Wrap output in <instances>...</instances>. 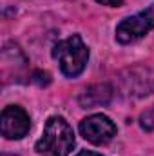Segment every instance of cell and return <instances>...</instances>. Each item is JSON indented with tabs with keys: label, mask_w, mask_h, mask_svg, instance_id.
<instances>
[{
	"label": "cell",
	"mask_w": 154,
	"mask_h": 156,
	"mask_svg": "<svg viewBox=\"0 0 154 156\" xmlns=\"http://www.w3.org/2000/svg\"><path fill=\"white\" fill-rule=\"evenodd\" d=\"M75 147L73 127L62 116H51L45 122L42 138L37 142L35 149L45 156H67Z\"/></svg>",
	"instance_id": "obj_1"
},
{
	"label": "cell",
	"mask_w": 154,
	"mask_h": 156,
	"mask_svg": "<svg viewBox=\"0 0 154 156\" xmlns=\"http://www.w3.org/2000/svg\"><path fill=\"white\" fill-rule=\"evenodd\" d=\"M53 56L58 60L60 69L65 76L75 78L85 69V64L89 60V49L78 35H73L54 45Z\"/></svg>",
	"instance_id": "obj_2"
},
{
	"label": "cell",
	"mask_w": 154,
	"mask_h": 156,
	"mask_svg": "<svg viewBox=\"0 0 154 156\" xmlns=\"http://www.w3.org/2000/svg\"><path fill=\"white\" fill-rule=\"evenodd\" d=\"M151 29H154V4L138 15L121 20L116 27V40L121 44H131L147 35Z\"/></svg>",
	"instance_id": "obj_3"
},
{
	"label": "cell",
	"mask_w": 154,
	"mask_h": 156,
	"mask_svg": "<svg viewBox=\"0 0 154 156\" xmlns=\"http://www.w3.org/2000/svg\"><path fill=\"white\" fill-rule=\"evenodd\" d=\"M120 82L125 94L138 96V98L149 96L154 93V69L143 66L129 67L120 75Z\"/></svg>",
	"instance_id": "obj_4"
},
{
	"label": "cell",
	"mask_w": 154,
	"mask_h": 156,
	"mask_svg": "<svg viewBox=\"0 0 154 156\" xmlns=\"http://www.w3.org/2000/svg\"><path fill=\"white\" fill-rule=\"evenodd\" d=\"M80 133L87 142L105 145L116 136V125L105 115H93L80 122Z\"/></svg>",
	"instance_id": "obj_5"
},
{
	"label": "cell",
	"mask_w": 154,
	"mask_h": 156,
	"mask_svg": "<svg viewBox=\"0 0 154 156\" xmlns=\"http://www.w3.org/2000/svg\"><path fill=\"white\" fill-rule=\"evenodd\" d=\"M0 127H2V134L7 140H20L29 133L31 120H29V115L22 107L9 105L2 111Z\"/></svg>",
	"instance_id": "obj_6"
},
{
	"label": "cell",
	"mask_w": 154,
	"mask_h": 156,
	"mask_svg": "<svg viewBox=\"0 0 154 156\" xmlns=\"http://www.w3.org/2000/svg\"><path fill=\"white\" fill-rule=\"evenodd\" d=\"M111 98H113V89H111V85H107V83H96V85L87 87V89L80 94L78 102H80V105H82L83 109H91V107L107 105V104L111 102Z\"/></svg>",
	"instance_id": "obj_7"
},
{
	"label": "cell",
	"mask_w": 154,
	"mask_h": 156,
	"mask_svg": "<svg viewBox=\"0 0 154 156\" xmlns=\"http://www.w3.org/2000/svg\"><path fill=\"white\" fill-rule=\"evenodd\" d=\"M142 127L147 129V131H152L154 129V107L142 115Z\"/></svg>",
	"instance_id": "obj_8"
},
{
	"label": "cell",
	"mask_w": 154,
	"mask_h": 156,
	"mask_svg": "<svg viewBox=\"0 0 154 156\" xmlns=\"http://www.w3.org/2000/svg\"><path fill=\"white\" fill-rule=\"evenodd\" d=\"M96 2H100V4H103V5L118 7V5H121V2H123V0H96Z\"/></svg>",
	"instance_id": "obj_9"
},
{
	"label": "cell",
	"mask_w": 154,
	"mask_h": 156,
	"mask_svg": "<svg viewBox=\"0 0 154 156\" xmlns=\"http://www.w3.org/2000/svg\"><path fill=\"white\" fill-rule=\"evenodd\" d=\"M76 156H102V154H98V153H93V151H80Z\"/></svg>",
	"instance_id": "obj_10"
},
{
	"label": "cell",
	"mask_w": 154,
	"mask_h": 156,
	"mask_svg": "<svg viewBox=\"0 0 154 156\" xmlns=\"http://www.w3.org/2000/svg\"><path fill=\"white\" fill-rule=\"evenodd\" d=\"M2 156H15V154H2Z\"/></svg>",
	"instance_id": "obj_11"
}]
</instances>
